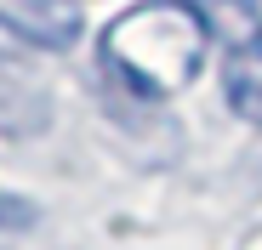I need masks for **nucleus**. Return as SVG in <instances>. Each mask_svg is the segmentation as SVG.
I'll list each match as a JSON object with an SVG mask.
<instances>
[{"mask_svg": "<svg viewBox=\"0 0 262 250\" xmlns=\"http://www.w3.org/2000/svg\"><path fill=\"white\" fill-rule=\"evenodd\" d=\"M211 57V29L188 0H143L103 29V68L137 97L188 91Z\"/></svg>", "mask_w": 262, "mask_h": 250, "instance_id": "obj_1", "label": "nucleus"}, {"mask_svg": "<svg viewBox=\"0 0 262 250\" xmlns=\"http://www.w3.org/2000/svg\"><path fill=\"white\" fill-rule=\"evenodd\" d=\"M80 0H0V29L40 52H69L80 40Z\"/></svg>", "mask_w": 262, "mask_h": 250, "instance_id": "obj_2", "label": "nucleus"}, {"mask_svg": "<svg viewBox=\"0 0 262 250\" xmlns=\"http://www.w3.org/2000/svg\"><path fill=\"white\" fill-rule=\"evenodd\" d=\"M223 97L239 119L262 125V29L223 52Z\"/></svg>", "mask_w": 262, "mask_h": 250, "instance_id": "obj_3", "label": "nucleus"}, {"mask_svg": "<svg viewBox=\"0 0 262 250\" xmlns=\"http://www.w3.org/2000/svg\"><path fill=\"white\" fill-rule=\"evenodd\" d=\"M188 6L205 17L211 40H223V52H228V46H239V40H251V34L262 29L256 0H188Z\"/></svg>", "mask_w": 262, "mask_h": 250, "instance_id": "obj_4", "label": "nucleus"}]
</instances>
